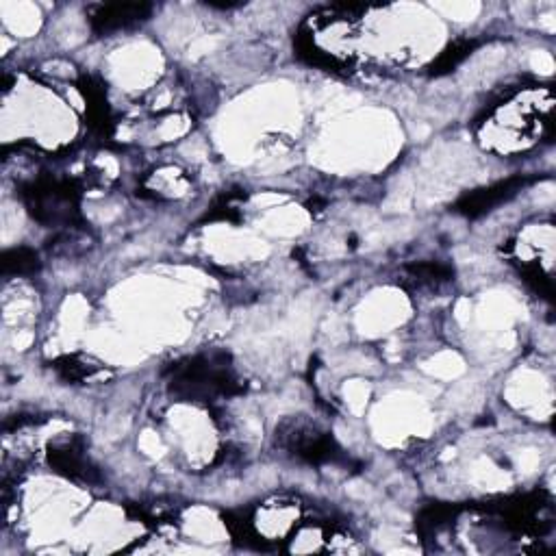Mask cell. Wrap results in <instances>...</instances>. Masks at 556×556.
Here are the masks:
<instances>
[{
	"label": "cell",
	"mask_w": 556,
	"mask_h": 556,
	"mask_svg": "<svg viewBox=\"0 0 556 556\" xmlns=\"http://www.w3.org/2000/svg\"><path fill=\"white\" fill-rule=\"evenodd\" d=\"M24 196L33 218L44 224H70L77 216V192L70 183H37Z\"/></svg>",
	"instance_id": "obj_1"
},
{
	"label": "cell",
	"mask_w": 556,
	"mask_h": 556,
	"mask_svg": "<svg viewBox=\"0 0 556 556\" xmlns=\"http://www.w3.org/2000/svg\"><path fill=\"white\" fill-rule=\"evenodd\" d=\"M285 437V446L294 452L298 459L307 463H326L333 461L337 446L331 435L315 431L311 426H294Z\"/></svg>",
	"instance_id": "obj_2"
},
{
	"label": "cell",
	"mask_w": 556,
	"mask_h": 556,
	"mask_svg": "<svg viewBox=\"0 0 556 556\" xmlns=\"http://www.w3.org/2000/svg\"><path fill=\"white\" fill-rule=\"evenodd\" d=\"M528 183H530V179H526V176H515V179L496 183L487 189H480V192H474L472 196H465L457 205V211L465 213L467 218H478L494 207L502 205V202L513 198Z\"/></svg>",
	"instance_id": "obj_3"
},
{
	"label": "cell",
	"mask_w": 556,
	"mask_h": 556,
	"mask_svg": "<svg viewBox=\"0 0 556 556\" xmlns=\"http://www.w3.org/2000/svg\"><path fill=\"white\" fill-rule=\"evenodd\" d=\"M150 5H105L98 7L92 16V27L96 33L105 35L113 31L129 29L150 16Z\"/></svg>",
	"instance_id": "obj_4"
},
{
	"label": "cell",
	"mask_w": 556,
	"mask_h": 556,
	"mask_svg": "<svg viewBox=\"0 0 556 556\" xmlns=\"http://www.w3.org/2000/svg\"><path fill=\"white\" fill-rule=\"evenodd\" d=\"M50 463L70 478H81L87 480V483H92L94 480L92 465L85 459L83 448L77 439H68L63 441L61 446L50 448Z\"/></svg>",
	"instance_id": "obj_5"
},
{
	"label": "cell",
	"mask_w": 556,
	"mask_h": 556,
	"mask_svg": "<svg viewBox=\"0 0 556 556\" xmlns=\"http://www.w3.org/2000/svg\"><path fill=\"white\" fill-rule=\"evenodd\" d=\"M40 268V259L29 248H16L5 252L3 272L5 274H31Z\"/></svg>",
	"instance_id": "obj_6"
},
{
	"label": "cell",
	"mask_w": 556,
	"mask_h": 556,
	"mask_svg": "<svg viewBox=\"0 0 556 556\" xmlns=\"http://www.w3.org/2000/svg\"><path fill=\"white\" fill-rule=\"evenodd\" d=\"M55 368L63 374L66 381H87L100 372V365H90V359H81V357H66L57 361Z\"/></svg>",
	"instance_id": "obj_7"
},
{
	"label": "cell",
	"mask_w": 556,
	"mask_h": 556,
	"mask_svg": "<svg viewBox=\"0 0 556 556\" xmlns=\"http://www.w3.org/2000/svg\"><path fill=\"white\" fill-rule=\"evenodd\" d=\"M478 44L474 40H459L457 44H452L444 55H441L435 63H433V74H446L452 68H457L459 63L472 53Z\"/></svg>",
	"instance_id": "obj_8"
}]
</instances>
